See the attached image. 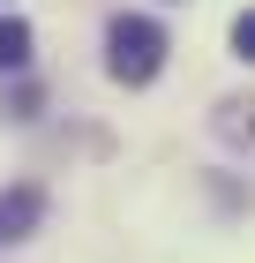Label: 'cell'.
<instances>
[{
	"label": "cell",
	"mask_w": 255,
	"mask_h": 263,
	"mask_svg": "<svg viewBox=\"0 0 255 263\" xmlns=\"http://www.w3.org/2000/svg\"><path fill=\"white\" fill-rule=\"evenodd\" d=\"M165 23L158 15H128L120 8L113 23H105V76L128 83V90H143V83H158V68H165Z\"/></svg>",
	"instance_id": "1"
},
{
	"label": "cell",
	"mask_w": 255,
	"mask_h": 263,
	"mask_svg": "<svg viewBox=\"0 0 255 263\" xmlns=\"http://www.w3.org/2000/svg\"><path fill=\"white\" fill-rule=\"evenodd\" d=\"M38 226H45V188L38 181H8V188H0V248L30 241Z\"/></svg>",
	"instance_id": "2"
},
{
	"label": "cell",
	"mask_w": 255,
	"mask_h": 263,
	"mask_svg": "<svg viewBox=\"0 0 255 263\" xmlns=\"http://www.w3.org/2000/svg\"><path fill=\"white\" fill-rule=\"evenodd\" d=\"M23 68H30V23L0 15V76H23Z\"/></svg>",
	"instance_id": "3"
},
{
	"label": "cell",
	"mask_w": 255,
	"mask_h": 263,
	"mask_svg": "<svg viewBox=\"0 0 255 263\" xmlns=\"http://www.w3.org/2000/svg\"><path fill=\"white\" fill-rule=\"evenodd\" d=\"M233 53L255 68V8H240V15H233Z\"/></svg>",
	"instance_id": "4"
}]
</instances>
